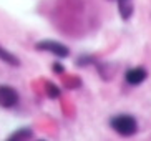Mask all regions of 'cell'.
I'll return each instance as SVG.
<instances>
[{"mask_svg":"<svg viewBox=\"0 0 151 141\" xmlns=\"http://www.w3.org/2000/svg\"><path fill=\"white\" fill-rule=\"evenodd\" d=\"M45 93L52 100H58V98L62 96V90L58 88L53 81H50V80H45Z\"/></svg>","mask_w":151,"mask_h":141,"instance_id":"obj_8","label":"cell"},{"mask_svg":"<svg viewBox=\"0 0 151 141\" xmlns=\"http://www.w3.org/2000/svg\"><path fill=\"white\" fill-rule=\"evenodd\" d=\"M32 138H33V131L30 128H20L12 133L7 140L9 141H27V140H32Z\"/></svg>","mask_w":151,"mask_h":141,"instance_id":"obj_7","label":"cell"},{"mask_svg":"<svg viewBox=\"0 0 151 141\" xmlns=\"http://www.w3.org/2000/svg\"><path fill=\"white\" fill-rule=\"evenodd\" d=\"M52 71H53L55 75H63L65 73V66L60 62H55V63H52Z\"/></svg>","mask_w":151,"mask_h":141,"instance_id":"obj_10","label":"cell"},{"mask_svg":"<svg viewBox=\"0 0 151 141\" xmlns=\"http://www.w3.org/2000/svg\"><path fill=\"white\" fill-rule=\"evenodd\" d=\"M110 126L120 136H133L138 131V123L131 115H116L110 119Z\"/></svg>","mask_w":151,"mask_h":141,"instance_id":"obj_1","label":"cell"},{"mask_svg":"<svg viewBox=\"0 0 151 141\" xmlns=\"http://www.w3.org/2000/svg\"><path fill=\"white\" fill-rule=\"evenodd\" d=\"M118 12L123 20H129L134 12V5L131 0H118Z\"/></svg>","mask_w":151,"mask_h":141,"instance_id":"obj_5","label":"cell"},{"mask_svg":"<svg viewBox=\"0 0 151 141\" xmlns=\"http://www.w3.org/2000/svg\"><path fill=\"white\" fill-rule=\"evenodd\" d=\"M18 101H20V95L14 86L0 85V108H5V110L15 108Z\"/></svg>","mask_w":151,"mask_h":141,"instance_id":"obj_3","label":"cell"},{"mask_svg":"<svg viewBox=\"0 0 151 141\" xmlns=\"http://www.w3.org/2000/svg\"><path fill=\"white\" fill-rule=\"evenodd\" d=\"M91 63H96L95 57H91V55H81L80 58H76V60H75V65L78 66V68L88 66V65H91Z\"/></svg>","mask_w":151,"mask_h":141,"instance_id":"obj_9","label":"cell"},{"mask_svg":"<svg viewBox=\"0 0 151 141\" xmlns=\"http://www.w3.org/2000/svg\"><path fill=\"white\" fill-rule=\"evenodd\" d=\"M35 50L37 52H48L58 58L70 57V48L67 45L57 42V40H40V42L35 43Z\"/></svg>","mask_w":151,"mask_h":141,"instance_id":"obj_2","label":"cell"},{"mask_svg":"<svg viewBox=\"0 0 151 141\" xmlns=\"http://www.w3.org/2000/svg\"><path fill=\"white\" fill-rule=\"evenodd\" d=\"M0 60H2L4 63H7V65H10V66H20L22 65L20 58H18L17 55H14L12 52L5 50L2 45H0Z\"/></svg>","mask_w":151,"mask_h":141,"instance_id":"obj_6","label":"cell"},{"mask_svg":"<svg viewBox=\"0 0 151 141\" xmlns=\"http://www.w3.org/2000/svg\"><path fill=\"white\" fill-rule=\"evenodd\" d=\"M148 78V71L143 68V66H136V68H129L126 73H124V81L131 86H138L141 85L143 81H146Z\"/></svg>","mask_w":151,"mask_h":141,"instance_id":"obj_4","label":"cell"}]
</instances>
